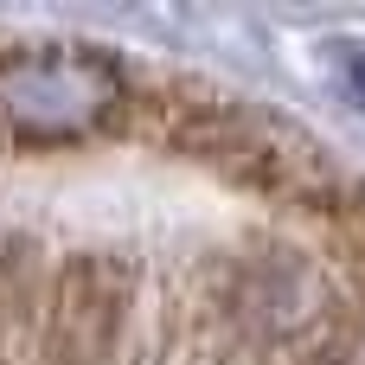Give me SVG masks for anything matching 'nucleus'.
Instances as JSON below:
<instances>
[{"instance_id":"nucleus-1","label":"nucleus","mask_w":365,"mask_h":365,"mask_svg":"<svg viewBox=\"0 0 365 365\" xmlns=\"http://www.w3.org/2000/svg\"><path fill=\"white\" fill-rule=\"evenodd\" d=\"M135 141H154L205 173H218L237 192H257L263 205L314 225L334 192L346 186V173L334 167V154L302 135L282 115L250 109L244 96L192 77V71H135L128 77V128Z\"/></svg>"},{"instance_id":"nucleus-2","label":"nucleus","mask_w":365,"mask_h":365,"mask_svg":"<svg viewBox=\"0 0 365 365\" xmlns=\"http://www.w3.org/2000/svg\"><path fill=\"white\" fill-rule=\"evenodd\" d=\"M128 77L103 45H0V148L51 154L122 135Z\"/></svg>"},{"instance_id":"nucleus-3","label":"nucleus","mask_w":365,"mask_h":365,"mask_svg":"<svg viewBox=\"0 0 365 365\" xmlns=\"http://www.w3.org/2000/svg\"><path fill=\"white\" fill-rule=\"evenodd\" d=\"M141 263L122 250H51L26 365H115L141 314Z\"/></svg>"}]
</instances>
